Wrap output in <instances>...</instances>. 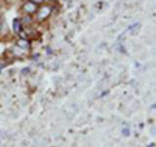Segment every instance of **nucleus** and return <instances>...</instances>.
Returning a JSON list of instances; mask_svg holds the SVG:
<instances>
[{"instance_id": "39448f33", "label": "nucleus", "mask_w": 156, "mask_h": 147, "mask_svg": "<svg viewBox=\"0 0 156 147\" xmlns=\"http://www.w3.org/2000/svg\"><path fill=\"white\" fill-rule=\"evenodd\" d=\"M43 2H48V0H43Z\"/></svg>"}, {"instance_id": "20e7f679", "label": "nucleus", "mask_w": 156, "mask_h": 147, "mask_svg": "<svg viewBox=\"0 0 156 147\" xmlns=\"http://www.w3.org/2000/svg\"><path fill=\"white\" fill-rule=\"evenodd\" d=\"M13 30L16 31V33L21 31V22H20V20H14V22H13Z\"/></svg>"}, {"instance_id": "f03ea898", "label": "nucleus", "mask_w": 156, "mask_h": 147, "mask_svg": "<svg viewBox=\"0 0 156 147\" xmlns=\"http://www.w3.org/2000/svg\"><path fill=\"white\" fill-rule=\"evenodd\" d=\"M50 13H51V8L50 7H44V8H42L41 11H39L38 17H39V20H44L46 17L50 16Z\"/></svg>"}, {"instance_id": "f257e3e1", "label": "nucleus", "mask_w": 156, "mask_h": 147, "mask_svg": "<svg viewBox=\"0 0 156 147\" xmlns=\"http://www.w3.org/2000/svg\"><path fill=\"white\" fill-rule=\"evenodd\" d=\"M23 9H25V12H26V13L33 14V13H35V12H37V4H35V3H33V2H29V3H26L25 5H23Z\"/></svg>"}, {"instance_id": "423d86ee", "label": "nucleus", "mask_w": 156, "mask_h": 147, "mask_svg": "<svg viewBox=\"0 0 156 147\" xmlns=\"http://www.w3.org/2000/svg\"><path fill=\"white\" fill-rule=\"evenodd\" d=\"M0 26H2V25H0Z\"/></svg>"}, {"instance_id": "7ed1b4c3", "label": "nucleus", "mask_w": 156, "mask_h": 147, "mask_svg": "<svg viewBox=\"0 0 156 147\" xmlns=\"http://www.w3.org/2000/svg\"><path fill=\"white\" fill-rule=\"evenodd\" d=\"M17 46L21 47V48H25V50H27V48L30 47V43H29V41H26V39H20V41L17 42Z\"/></svg>"}]
</instances>
